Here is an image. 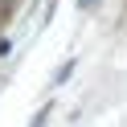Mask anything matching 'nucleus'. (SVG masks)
I'll return each instance as SVG.
<instances>
[{
  "instance_id": "obj_1",
  "label": "nucleus",
  "mask_w": 127,
  "mask_h": 127,
  "mask_svg": "<svg viewBox=\"0 0 127 127\" xmlns=\"http://www.w3.org/2000/svg\"><path fill=\"white\" fill-rule=\"evenodd\" d=\"M82 4H86V8H90V4H94V0H82Z\"/></svg>"
}]
</instances>
